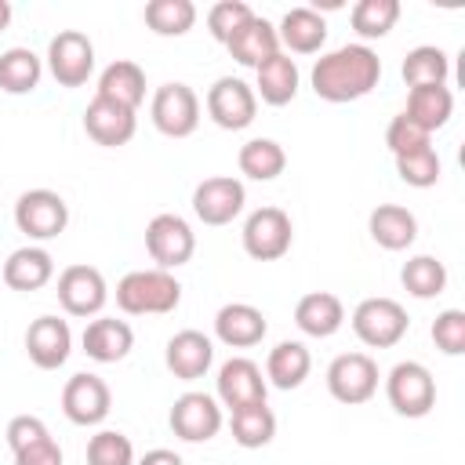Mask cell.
Instances as JSON below:
<instances>
[{
  "label": "cell",
  "mask_w": 465,
  "mask_h": 465,
  "mask_svg": "<svg viewBox=\"0 0 465 465\" xmlns=\"http://www.w3.org/2000/svg\"><path fill=\"white\" fill-rule=\"evenodd\" d=\"M145 251L156 262V269H178L196 254V232L182 214H156L145 225Z\"/></svg>",
  "instance_id": "11"
},
{
  "label": "cell",
  "mask_w": 465,
  "mask_h": 465,
  "mask_svg": "<svg viewBox=\"0 0 465 465\" xmlns=\"http://www.w3.org/2000/svg\"><path fill=\"white\" fill-rule=\"evenodd\" d=\"M15 465H62V447H58L54 436H47L33 447H22L15 454Z\"/></svg>",
  "instance_id": "44"
},
{
  "label": "cell",
  "mask_w": 465,
  "mask_h": 465,
  "mask_svg": "<svg viewBox=\"0 0 465 465\" xmlns=\"http://www.w3.org/2000/svg\"><path fill=\"white\" fill-rule=\"evenodd\" d=\"M378 363L367 352H341L327 367V392L345 407H360L378 392Z\"/></svg>",
  "instance_id": "9"
},
{
  "label": "cell",
  "mask_w": 465,
  "mask_h": 465,
  "mask_svg": "<svg viewBox=\"0 0 465 465\" xmlns=\"http://www.w3.org/2000/svg\"><path fill=\"white\" fill-rule=\"evenodd\" d=\"M109 407H113V392H109V385H105L98 374L80 371V374H73V378L65 381V389H62V414H65L73 425H80V429L102 425V421L109 418Z\"/></svg>",
  "instance_id": "16"
},
{
  "label": "cell",
  "mask_w": 465,
  "mask_h": 465,
  "mask_svg": "<svg viewBox=\"0 0 465 465\" xmlns=\"http://www.w3.org/2000/svg\"><path fill=\"white\" fill-rule=\"evenodd\" d=\"M11 15H15V11H11V4H7V0H0V33L11 25Z\"/></svg>",
  "instance_id": "46"
},
{
  "label": "cell",
  "mask_w": 465,
  "mask_h": 465,
  "mask_svg": "<svg viewBox=\"0 0 465 465\" xmlns=\"http://www.w3.org/2000/svg\"><path fill=\"white\" fill-rule=\"evenodd\" d=\"M243 251L254 258V262H276L291 251L294 243V225H291V214L283 207H258L247 214L243 222Z\"/></svg>",
  "instance_id": "6"
},
{
  "label": "cell",
  "mask_w": 465,
  "mask_h": 465,
  "mask_svg": "<svg viewBox=\"0 0 465 465\" xmlns=\"http://www.w3.org/2000/svg\"><path fill=\"white\" fill-rule=\"evenodd\" d=\"M360 40H381L400 22V0H360L349 15Z\"/></svg>",
  "instance_id": "37"
},
{
  "label": "cell",
  "mask_w": 465,
  "mask_h": 465,
  "mask_svg": "<svg viewBox=\"0 0 465 465\" xmlns=\"http://www.w3.org/2000/svg\"><path fill=\"white\" fill-rule=\"evenodd\" d=\"M15 225L29 240H54L69 225V203L54 189H29L15 200Z\"/></svg>",
  "instance_id": "8"
},
{
  "label": "cell",
  "mask_w": 465,
  "mask_h": 465,
  "mask_svg": "<svg viewBox=\"0 0 465 465\" xmlns=\"http://www.w3.org/2000/svg\"><path fill=\"white\" fill-rule=\"evenodd\" d=\"M269 323H265V312L254 309L251 302H229L214 312V338L229 349H251L265 338Z\"/></svg>",
  "instance_id": "20"
},
{
  "label": "cell",
  "mask_w": 465,
  "mask_h": 465,
  "mask_svg": "<svg viewBox=\"0 0 465 465\" xmlns=\"http://www.w3.org/2000/svg\"><path fill=\"white\" fill-rule=\"evenodd\" d=\"M378 80H381V58L367 44L334 47V51L320 54L312 73H309V84H312L316 98L334 102V105L367 98L378 87Z\"/></svg>",
  "instance_id": "1"
},
{
  "label": "cell",
  "mask_w": 465,
  "mask_h": 465,
  "mask_svg": "<svg viewBox=\"0 0 465 465\" xmlns=\"http://www.w3.org/2000/svg\"><path fill=\"white\" fill-rule=\"evenodd\" d=\"M389 407L400 418H425L436 407V378L418 360H400L385 378Z\"/></svg>",
  "instance_id": "3"
},
{
  "label": "cell",
  "mask_w": 465,
  "mask_h": 465,
  "mask_svg": "<svg viewBox=\"0 0 465 465\" xmlns=\"http://www.w3.org/2000/svg\"><path fill=\"white\" fill-rule=\"evenodd\" d=\"M403 116H407L411 124H418L425 134L447 127V120L454 116V94H450V87H447V84H440V87H414V91L407 94Z\"/></svg>",
  "instance_id": "30"
},
{
  "label": "cell",
  "mask_w": 465,
  "mask_h": 465,
  "mask_svg": "<svg viewBox=\"0 0 465 465\" xmlns=\"http://www.w3.org/2000/svg\"><path fill=\"white\" fill-rule=\"evenodd\" d=\"M251 18H254L251 4H243V0H218V4L207 11V29H211V36H214L218 44H229L232 33H240Z\"/></svg>",
  "instance_id": "40"
},
{
  "label": "cell",
  "mask_w": 465,
  "mask_h": 465,
  "mask_svg": "<svg viewBox=\"0 0 465 465\" xmlns=\"http://www.w3.org/2000/svg\"><path fill=\"white\" fill-rule=\"evenodd\" d=\"M432 341L443 356H461L465 352V312L461 309H443L432 320Z\"/></svg>",
  "instance_id": "41"
},
{
  "label": "cell",
  "mask_w": 465,
  "mask_h": 465,
  "mask_svg": "<svg viewBox=\"0 0 465 465\" xmlns=\"http://www.w3.org/2000/svg\"><path fill=\"white\" fill-rule=\"evenodd\" d=\"M25 352L40 371H58L73 352V331L62 316H36L25 331Z\"/></svg>",
  "instance_id": "18"
},
{
  "label": "cell",
  "mask_w": 465,
  "mask_h": 465,
  "mask_svg": "<svg viewBox=\"0 0 465 465\" xmlns=\"http://www.w3.org/2000/svg\"><path fill=\"white\" fill-rule=\"evenodd\" d=\"M54 280V258H51V251H44V247H33V243H25V247H18V251H11L7 254V262H4V283L11 287V291H40V287H47Z\"/></svg>",
  "instance_id": "25"
},
{
  "label": "cell",
  "mask_w": 465,
  "mask_h": 465,
  "mask_svg": "<svg viewBox=\"0 0 465 465\" xmlns=\"http://www.w3.org/2000/svg\"><path fill=\"white\" fill-rule=\"evenodd\" d=\"M207 116L222 127V131H243L254 124V113H258V98H254V87L240 76H218L211 87H207Z\"/></svg>",
  "instance_id": "10"
},
{
  "label": "cell",
  "mask_w": 465,
  "mask_h": 465,
  "mask_svg": "<svg viewBox=\"0 0 465 465\" xmlns=\"http://www.w3.org/2000/svg\"><path fill=\"white\" fill-rule=\"evenodd\" d=\"M142 18L156 36H185L196 25V4L193 0H149Z\"/></svg>",
  "instance_id": "36"
},
{
  "label": "cell",
  "mask_w": 465,
  "mask_h": 465,
  "mask_svg": "<svg viewBox=\"0 0 465 465\" xmlns=\"http://www.w3.org/2000/svg\"><path fill=\"white\" fill-rule=\"evenodd\" d=\"M429 138H432V134H425V131H421L418 124H411L403 113H396V116L389 120V127H385V145H389L392 156H403V153H411V149L432 145Z\"/></svg>",
  "instance_id": "42"
},
{
  "label": "cell",
  "mask_w": 465,
  "mask_h": 465,
  "mask_svg": "<svg viewBox=\"0 0 465 465\" xmlns=\"http://www.w3.org/2000/svg\"><path fill=\"white\" fill-rule=\"evenodd\" d=\"M182 302V283L167 269H134L116 283V305L127 316H163Z\"/></svg>",
  "instance_id": "2"
},
{
  "label": "cell",
  "mask_w": 465,
  "mask_h": 465,
  "mask_svg": "<svg viewBox=\"0 0 465 465\" xmlns=\"http://www.w3.org/2000/svg\"><path fill=\"white\" fill-rule=\"evenodd\" d=\"M229 429H232V440L243 450H258V447L272 443V436H276V414H272L269 403H251V407L229 411Z\"/></svg>",
  "instance_id": "33"
},
{
  "label": "cell",
  "mask_w": 465,
  "mask_h": 465,
  "mask_svg": "<svg viewBox=\"0 0 465 465\" xmlns=\"http://www.w3.org/2000/svg\"><path fill=\"white\" fill-rule=\"evenodd\" d=\"M84 131L94 145H105V149H116V145H127L138 131V116L134 109L127 105H116L109 98H91L87 109H84Z\"/></svg>",
  "instance_id": "17"
},
{
  "label": "cell",
  "mask_w": 465,
  "mask_h": 465,
  "mask_svg": "<svg viewBox=\"0 0 465 465\" xmlns=\"http://www.w3.org/2000/svg\"><path fill=\"white\" fill-rule=\"evenodd\" d=\"M367 232L381 251H407L418 240V218L403 203H378L367 218Z\"/></svg>",
  "instance_id": "24"
},
{
  "label": "cell",
  "mask_w": 465,
  "mask_h": 465,
  "mask_svg": "<svg viewBox=\"0 0 465 465\" xmlns=\"http://www.w3.org/2000/svg\"><path fill=\"white\" fill-rule=\"evenodd\" d=\"M80 341H84V352L94 363H120L134 349V331H131V323H124L116 316H94L84 327Z\"/></svg>",
  "instance_id": "22"
},
{
  "label": "cell",
  "mask_w": 465,
  "mask_h": 465,
  "mask_svg": "<svg viewBox=\"0 0 465 465\" xmlns=\"http://www.w3.org/2000/svg\"><path fill=\"white\" fill-rule=\"evenodd\" d=\"M47 73L58 87H84L94 73V44L80 29H62L47 44Z\"/></svg>",
  "instance_id": "7"
},
{
  "label": "cell",
  "mask_w": 465,
  "mask_h": 465,
  "mask_svg": "<svg viewBox=\"0 0 465 465\" xmlns=\"http://www.w3.org/2000/svg\"><path fill=\"white\" fill-rule=\"evenodd\" d=\"M411 327L407 309L396 298H363L352 309V334L371 349H392Z\"/></svg>",
  "instance_id": "5"
},
{
  "label": "cell",
  "mask_w": 465,
  "mask_h": 465,
  "mask_svg": "<svg viewBox=\"0 0 465 465\" xmlns=\"http://www.w3.org/2000/svg\"><path fill=\"white\" fill-rule=\"evenodd\" d=\"M109 302V287H105V276L94 269V265H69L62 269L58 276V305L65 316H76V320H87V316H98Z\"/></svg>",
  "instance_id": "12"
},
{
  "label": "cell",
  "mask_w": 465,
  "mask_h": 465,
  "mask_svg": "<svg viewBox=\"0 0 465 465\" xmlns=\"http://www.w3.org/2000/svg\"><path fill=\"white\" fill-rule=\"evenodd\" d=\"M276 36H280V51L287 54H316L323 44H327V22L316 7H291L280 25H276Z\"/></svg>",
  "instance_id": "21"
},
{
  "label": "cell",
  "mask_w": 465,
  "mask_h": 465,
  "mask_svg": "<svg viewBox=\"0 0 465 465\" xmlns=\"http://www.w3.org/2000/svg\"><path fill=\"white\" fill-rule=\"evenodd\" d=\"M138 465H185V461L174 450H167V447H153V450H145L138 458Z\"/></svg>",
  "instance_id": "45"
},
{
  "label": "cell",
  "mask_w": 465,
  "mask_h": 465,
  "mask_svg": "<svg viewBox=\"0 0 465 465\" xmlns=\"http://www.w3.org/2000/svg\"><path fill=\"white\" fill-rule=\"evenodd\" d=\"M149 120L167 138H189L200 127V98H196V91L189 84H182V80L160 84L153 91V102H149Z\"/></svg>",
  "instance_id": "4"
},
{
  "label": "cell",
  "mask_w": 465,
  "mask_h": 465,
  "mask_svg": "<svg viewBox=\"0 0 465 465\" xmlns=\"http://www.w3.org/2000/svg\"><path fill=\"white\" fill-rule=\"evenodd\" d=\"M94 94L138 113V105L145 102V73H142V65L138 62H127V58L109 62L102 69V76H98V91Z\"/></svg>",
  "instance_id": "28"
},
{
  "label": "cell",
  "mask_w": 465,
  "mask_h": 465,
  "mask_svg": "<svg viewBox=\"0 0 465 465\" xmlns=\"http://www.w3.org/2000/svg\"><path fill=\"white\" fill-rule=\"evenodd\" d=\"M171 432L185 443H207L222 432V403L207 392H182L171 407Z\"/></svg>",
  "instance_id": "14"
},
{
  "label": "cell",
  "mask_w": 465,
  "mask_h": 465,
  "mask_svg": "<svg viewBox=\"0 0 465 465\" xmlns=\"http://www.w3.org/2000/svg\"><path fill=\"white\" fill-rule=\"evenodd\" d=\"M400 283H403V291L411 298L429 302V298L443 294V287H447V265L440 258H432V254H414V258L403 262Z\"/></svg>",
  "instance_id": "35"
},
{
  "label": "cell",
  "mask_w": 465,
  "mask_h": 465,
  "mask_svg": "<svg viewBox=\"0 0 465 465\" xmlns=\"http://www.w3.org/2000/svg\"><path fill=\"white\" fill-rule=\"evenodd\" d=\"M7 447H11V454H18L22 447H33V443H40V440H47L51 436V429L44 425V418H36V414H15L11 421H7Z\"/></svg>",
  "instance_id": "43"
},
{
  "label": "cell",
  "mask_w": 465,
  "mask_h": 465,
  "mask_svg": "<svg viewBox=\"0 0 465 465\" xmlns=\"http://www.w3.org/2000/svg\"><path fill=\"white\" fill-rule=\"evenodd\" d=\"M298 84H302V73H298V65H294V58L291 54H272L265 65H258L254 69V98H262L265 105H287V102H294V94H298Z\"/></svg>",
  "instance_id": "26"
},
{
  "label": "cell",
  "mask_w": 465,
  "mask_h": 465,
  "mask_svg": "<svg viewBox=\"0 0 465 465\" xmlns=\"http://www.w3.org/2000/svg\"><path fill=\"white\" fill-rule=\"evenodd\" d=\"M247 203V189L240 178L232 174H214V178H203L196 189H193V214L203 222V225H229Z\"/></svg>",
  "instance_id": "15"
},
{
  "label": "cell",
  "mask_w": 465,
  "mask_h": 465,
  "mask_svg": "<svg viewBox=\"0 0 465 465\" xmlns=\"http://www.w3.org/2000/svg\"><path fill=\"white\" fill-rule=\"evenodd\" d=\"M163 363H167V371H171L178 381H196V378H203V374L211 371V363H214V341H211L203 331L185 327V331H178V334L167 341Z\"/></svg>",
  "instance_id": "19"
},
{
  "label": "cell",
  "mask_w": 465,
  "mask_h": 465,
  "mask_svg": "<svg viewBox=\"0 0 465 465\" xmlns=\"http://www.w3.org/2000/svg\"><path fill=\"white\" fill-rule=\"evenodd\" d=\"M87 465H134V443L116 429H98L87 440Z\"/></svg>",
  "instance_id": "39"
},
{
  "label": "cell",
  "mask_w": 465,
  "mask_h": 465,
  "mask_svg": "<svg viewBox=\"0 0 465 465\" xmlns=\"http://www.w3.org/2000/svg\"><path fill=\"white\" fill-rule=\"evenodd\" d=\"M312 371V356L305 349V341H280L276 349H269V360H265V381L291 392L298 389Z\"/></svg>",
  "instance_id": "29"
},
{
  "label": "cell",
  "mask_w": 465,
  "mask_h": 465,
  "mask_svg": "<svg viewBox=\"0 0 465 465\" xmlns=\"http://www.w3.org/2000/svg\"><path fill=\"white\" fill-rule=\"evenodd\" d=\"M400 73H403V84L411 91L414 87H440L450 76V54L443 47H436V44H418V47L407 51Z\"/></svg>",
  "instance_id": "31"
},
{
  "label": "cell",
  "mask_w": 465,
  "mask_h": 465,
  "mask_svg": "<svg viewBox=\"0 0 465 465\" xmlns=\"http://www.w3.org/2000/svg\"><path fill=\"white\" fill-rule=\"evenodd\" d=\"M236 167H240V174H247L251 182H272V178L283 174L287 153H283V145L272 142V138H251V142L240 145Z\"/></svg>",
  "instance_id": "32"
},
{
  "label": "cell",
  "mask_w": 465,
  "mask_h": 465,
  "mask_svg": "<svg viewBox=\"0 0 465 465\" xmlns=\"http://www.w3.org/2000/svg\"><path fill=\"white\" fill-rule=\"evenodd\" d=\"M40 76H44V62H40L36 51H29V47H7L0 54V91H7V94H29V91H36Z\"/></svg>",
  "instance_id": "34"
},
{
  "label": "cell",
  "mask_w": 465,
  "mask_h": 465,
  "mask_svg": "<svg viewBox=\"0 0 465 465\" xmlns=\"http://www.w3.org/2000/svg\"><path fill=\"white\" fill-rule=\"evenodd\" d=\"M396 174H400V182H407L411 189H429V185H436L440 174H443L440 153H436L432 145L411 149V153L396 156Z\"/></svg>",
  "instance_id": "38"
},
{
  "label": "cell",
  "mask_w": 465,
  "mask_h": 465,
  "mask_svg": "<svg viewBox=\"0 0 465 465\" xmlns=\"http://www.w3.org/2000/svg\"><path fill=\"white\" fill-rule=\"evenodd\" d=\"M269 396V381L262 374V367L247 356H232L218 367V378H214V400L229 411H240V407H251V403H265Z\"/></svg>",
  "instance_id": "13"
},
{
  "label": "cell",
  "mask_w": 465,
  "mask_h": 465,
  "mask_svg": "<svg viewBox=\"0 0 465 465\" xmlns=\"http://www.w3.org/2000/svg\"><path fill=\"white\" fill-rule=\"evenodd\" d=\"M294 323H298V331L309 334V338H331V334H338L341 323H345V305H341V298L331 294V291H309V294H302L298 305H294Z\"/></svg>",
  "instance_id": "23"
},
{
  "label": "cell",
  "mask_w": 465,
  "mask_h": 465,
  "mask_svg": "<svg viewBox=\"0 0 465 465\" xmlns=\"http://www.w3.org/2000/svg\"><path fill=\"white\" fill-rule=\"evenodd\" d=\"M225 47H229V54H232L240 65L258 69V65H265L272 54H280V36H276V25H272L269 18L254 15L240 33H232V40H229Z\"/></svg>",
  "instance_id": "27"
}]
</instances>
